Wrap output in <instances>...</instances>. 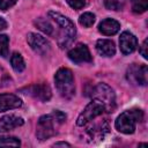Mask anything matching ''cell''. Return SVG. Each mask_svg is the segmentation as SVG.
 Here are the masks:
<instances>
[{"label":"cell","instance_id":"obj_1","mask_svg":"<svg viewBox=\"0 0 148 148\" xmlns=\"http://www.w3.org/2000/svg\"><path fill=\"white\" fill-rule=\"evenodd\" d=\"M66 120V114L61 111H53L50 114H44L38 119L36 136L39 140H46L56 135V124H61Z\"/></svg>","mask_w":148,"mask_h":148},{"label":"cell","instance_id":"obj_2","mask_svg":"<svg viewBox=\"0 0 148 148\" xmlns=\"http://www.w3.org/2000/svg\"><path fill=\"white\" fill-rule=\"evenodd\" d=\"M47 14L60 27V35L58 38V45L61 49L68 47L73 43V40L75 39V35H76V29H75L74 23L68 17L64 16L62 14H60L58 12L50 10Z\"/></svg>","mask_w":148,"mask_h":148},{"label":"cell","instance_id":"obj_3","mask_svg":"<svg viewBox=\"0 0 148 148\" xmlns=\"http://www.w3.org/2000/svg\"><path fill=\"white\" fill-rule=\"evenodd\" d=\"M143 112L140 109H131L124 111L116 119V128L124 134H132L136 128V124L142 121Z\"/></svg>","mask_w":148,"mask_h":148},{"label":"cell","instance_id":"obj_4","mask_svg":"<svg viewBox=\"0 0 148 148\" xmlns=\"http://www.w3.org/2000/svg\"><path fill=\"white\" fill-rule=\"evenodd\" d=\"M54 82L58 92L61 97L69 99L75 94V84L74 76L71 69L68 68H59L54 75Z\"/></svg>","mask_w":148,"mask_h":148},{"label":"cell","instance_id":"obj_5","mask_svg":"<svg viewBox=\"0 0 148 148\" xmlns=\"http://www.w3.org/2000/svg\"><path fill=\"white\" fill-rule=\"evenodd\" d=\"M91 96H92V98L99 99L104 104L106 112H113L114 111V109H116V95H114L112 88L109 87L106 83H98L97 86H95L92 89Z\"/></svg>","mask_w":148,"mask_h":148},{"label":"cell","instance_id":"obj_6","mask_svg":"<svg viewBox=\"0 0 148 148\" xmlns=\"http://www.w3.org/2000/svg\"><path fill=\"white\" fill-rule=\"evenodd\" d=\"M105 111V106L104 104L97 99V98H92V101L83 109V111L79 114L77 120H76V125L77 126H84L88 123H90L92 119H95L96 117L101 116L103 112Z\"/></svg>","mask_w":148,"mask_h":148},{"label":"cell","instance_id":"obj_7","mask_svg":"<svg viewBox=\"0 0 148 148\" xmlns=\"http://www.w3.org/2000/svg\"><path fill=\"white\" fill-rule=\"evenodd\" d=\"M126 79L133 86H146L148 82V68L146 65L132 64L126 71Z\"/></svg>","mask_w":148,"mask_h":148},{"label":"cell","instance_id":"obj_8","mask_svg":"<svg viewBox=\"0 0 148 148\" xmlns=\"http://www.w3.org/2000/svg\"><path fill=\"white\" fill-rule=\"evenodd\" d=\"M27 42L30 45V47L39 56H46L51 50V45H50L49 40L46 38H44L42 35L30 32L27 36Z\"/></svg>","mask_w":148,"mask_h":148},{"label":"cell","instance_id":"obj_9","mask_svg":"<svg viewBox=\"0 0 148 148\" xmlns=\"http://www.w3.org/2000/svg\"><path fill=\"white\" fill-rule=\"evenodd\" d=\"M22 91H24V94H27V95L32 96L34 98L43 101V102L49 101L52 96L51 89H50L49 84H46V83H36V84H32V86H29V87L22 89Z\"/></svg>","mask_w":148,"mask_h":148},{"label":"cell","instance_id":"obj_10","mask_svg":"<svg viewBox=\"0 0 148 148\" xmlns=\"http://www.w3.org/2000/svg\"><path fill=\"white\" fill-rule=\"evenodd\" d=\"M68 58L76 64H81V62H90L92 60L91 53L88 49L87 45L84 44H79L75 47H73L69 52H68Z\"/></svg>","mask_w":148,"mask_h":148},{"label":"cell","instance_id":"obj_11","mask_svg":"<svg viewBox=\"0 0 148 148\" xmlns=\"http://www.w3.org/2000/svg\"><path fill=\"white\" fill-rule=\"evenodd\" d=\"M119 46L123 54H130L135 51L138 46V39L130 31H124L119 37Z\"/></svg>","mask_w":148,"mask_h":148},{"label":"cell","instance_id":"obj_12","mask_svg":"<svg viewBox=\"0 0 148 148\" xmlns=\"http://www.w3.org/2000/svg\"><path fill=\"white\" fill-rule=\"evenodd\" d=\"M22 99L13 94L0 95V112H5L12 109H18L22 106Z\"/></svg>","mask_w":148,"mask_h":148},{"label":"cell","instance_id":"obj_13","mask_svg":"<svg viewBox=\"0 0 148 148\" xmlns=\"http://www.w3.org/2000/svg\"><path fill=\"white\" fill-rule=\"evenodd\" d=\"M23 124H24V120L21 117H17L14 114L5 116L0 119V132L1 133L9 132L18 126H22Z\"/></svg>","mask_w":148,"mask_h":148},{"label":"cell","instance_id":"obj_14","mask_svg":"<svg viewBox=\"0 0 148 148\" xmlns=\"http://www.w3.org/2000/svg\"><path fill=\"white\" fill-rule=\"evenodd\" d=\"M120 29V24L118 21L113 18H105L98 24V31L105 36L116 35Z\"/></svg>","mask_w":148,"mask_h":148},{"label":"cell","instance_id":"obj_15","mask_svg":"<svg viewBox=\"0 0 148 148\" xmlns=\"http://www.w3.org/2000/svg\"><path fill=\"white\" fill-rule=\"evenodd\" d=\"M96 50L98 54L103 57H112L116 53L114 43L110 39H98L96 43Z\"/></svg>","mask_w":148,"mask_h":148},{"label":"cell","instance_id":"obj_16","mask_svg":"<svg viewBox=\"0 0 148 148\" xmlns=\"http://www.w3.org/2000/svg\"><path fill=\"white\" fill-rule=\"evenodd\" d=\"M87 133L89 134L90 139H103L109 133V125L108 121H103L101 124H97L92 127H89L87 130Z\"/></svg>","mask_w":148,"mask_h":148},{"label":"cell","instance_id":"obj_17","mask_svg":"<svg viewBox=\"0 0 148 148\" xmlns=\"http://www.w3.org/2000/svg\"><path fill=\"white\" fill-rule=\"evenodd\" d=\"M10 64H12L13 69L15 72H17V73L23 72L24 68H25V62H24L22 56L20 53H17V52H14L12 54V57H10Z\"/></svg>","mask_w":148,"mask_h":148},{"label":"cell","instance_id":"obj_18","mask_svg":"<svg viewBox=\"0 0 148 148\" xmlns=\"http://www.w3.org/2000/svg\"><path fill=\"white\" fill-rule=\"evenodd\" d=\"M35 25L39 29V30H42L44 34H46V35H49V36H51L52 34H53V25L46 20V18H43V17H38L37 20H35Z\"/></svg>","mask_w":148,"mask_h":148},{"label":"cell","instance_id":"obj_19","mask_svg":"<svg viewBox=\"0 0 148 148\" xmlns=\"http://www.w3.org/2000/svg\"><path fill=\"white\" fill-rule=\"evenodd\" d=\"M132 10L135 14L145 13L148 8V0H131Z\"/></svg>","mask_w":148,"mask_h":148},{"label":"cell","instance_id":"obj_20","mask_svg":"<svg viewBox=\"0 0 148 148\" xmlns=\"http://www.w3.org/2000/svg\"><path fill=\"white\" fill-rule=\"evenodd\" d=\"M20 140L15 136H0V147H18Z\"/></svg>","mask_w":148,"mask_h":148},{"label":"cell","instance_id":"obj_21","mask_svg":"<svg viewBox=\"0 0 148 148\" xmlns=\"http://www.w3.org/2000/svg\"><path fill=\"white\" fill-rule=\"evenodd\" d=\"M104 6L110 10H121L125 6V0H104Z\"/></svg>","mask_w":148,"mask_h":148},{"label":"cell","instance_id":"obj_22","mask_svg":"<svg viewBox=\"0 0 148 148\" xmlns=\"http://www.w3.org/2000/svg\"><path fill=\"white\" fill-rule=\"evenodd\" d=\"M94 22H95V15H94L92 13H89V12L83 13V14L80 16V18H79V23H80L81 25L86 27V28L91 27V25L94 24Z\"/></svg>","mask_w":148,"mask_h":148},{"label":"cell","instance_id":"obj_23","mask_svg":"<svg viewBox=\"0 0 148 148\" xmlns=\"http://www.w3.org/2000/svg\"><path fill=\"white\" fill-rule=\"evenodd\" d=\"M9 38L7 35H0V57H5L8 53Z\"/></svg>","mask_w":148,"mask_h":148},{"label":"cell","instance_id":"obj_24","mask_svg":"<svg viewBox=\"0 0 148 148\" xmlns=\"http://www.w3.org/2000/svg\"><path fill=\"white\" fill-rule=\"evenodd\" d=\"M66 1L74 9H81L86 5V0H66Z\"/></svg>","mask_w":148,"mask_h":148},{"label":"cell","instance_id":"obj_25","mask_svg":"<svg viewBox=\"0 0 148 148\" xmlns=\"http://www.w3.org/2000/svg\"><path fill=\"white\" fill-rule=\"evenodd\" d=\"M17 0H0V9L1 10H7L10 7H13L16 3Z\"/></svg>","mask_w":148,"mask_h":148},{"label":"cell","instance_id":"obj_26","mask_svg":"<svg viewBox=\"0 0 148 148\" xmlns=\"http://www.w3.org/2000/svg\"><path fill=\"white\" fill-rule=\"evenodd\" d=\"M139 52L141 53V56H142L145 59H147V39H145V40L142 42V44H141V46H140Z\"/></svg>","mask_w":148,"mask_h":148},{"label":"cell","instance_id":"obj_27","mask_svg":"<svg viewBox=\"0 0 148 148\" xmlns=\"http://www.w3.org/2000/svg\"><path fill=\"white\" fill-rule=\"evenodd\" d=\"M6 28H7V22L2 17H0V31L1 30H5Z\"/></svg>","mask_w":148,"mask_h":148},{"label":"cell","instance_id":"obj_28","mask_svg":"<svg viewBox=\"0 0 148 148\" xmlns=\"http://www.w3.org/2000/svg\"><path fill=\"white\" fill-rule=\"evenodd\" d=\"M53 146H54V147H59V146H62V147H71V145L67 143V142H57V143H54Z\"/></svg>","mask_w":148,"mask_h":148}]
</instances>
